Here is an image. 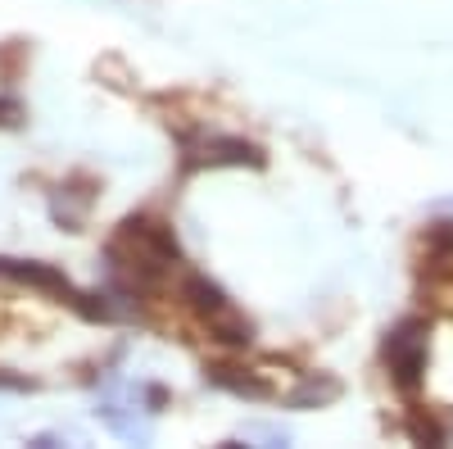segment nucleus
Listing matches in <instances>:
<instances>
[{
	"label": "nucleus",
	"instance_id": "f257e3e1",
	"mask_svg": "<svg viewBox=\"0 0 453 449\" xmlns=\"http://www.w3.org/2000/svg\"><path fill=\"white\" fill-rule=\"evenodd\" d=\"M177 264L181 250L173 241V228L159 218H127L109 241V268L127 290H155Z\"/></svg>",
	"mask_w": 453,
	"mask_h": 449
},
{
	"label": "nucleus",
	"instance_id": "f03ea898",
	"mask_svg": "<svg viewBox=\"0 0 453 449\" xmlns=\"http://www.w3.org/2000/svg\"><path fill=\"white\" fill-rule=\"evenodd\" d=\"M181 299H186V309L196 314V322L213 336V341H222V345H245L250 341V318L209 277L191 273V277L181 282Z\"/></svg>",
	"mask_w": 453,
	"mask_h": 449
}]
</instances>
